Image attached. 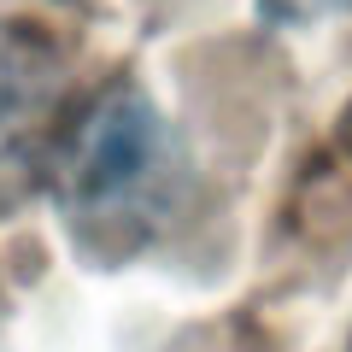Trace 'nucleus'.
I'll list each match as a JSON object with an SVG mask.
<instances>
[{
	"mask_svg": "<svg viewBox=\"0 0 352 352\" xmlns=\"http://www.w3.org/2000/svg\"><path fill=\"white\" fill-rule=\"evenodd\" d=\"M41 182L94 258H129L159 235L176 194V147L159 106L112 82L53 135Z\"/></svg>",
	"mask_w": 352,
	"mask_h": 352,
	"instance_id": "1",
	"label": "nucleus"
},
{
	"mask_svg": "<svg viewBox=\"0 0 352 352\" xmlns=\"http://www.w3.org/2000/svg\"><path fill=\"white\" fill-rule=\"evenodd\" d=\"M65 106V53L24 18H0V217L30 200Z\"/></svg>",
	"mask_w": 352,
	"mask_h": 352,
	"instance_id": "2",
	"label": "nucleus"
},
{
	"mask_svg": "<svg viewBox=\"0 0 352 352\" xmlns=\"http://www.w3.org/2000/svg\"><path fill=\"white\" fill-rule=\"evenodd\" d=\"M264 24H317V18H346L352 0H258Z\"/></svg>",
	"mask_w": 352,
	"mask_h": 352,
	"instance_id": "3",
	"label": "nucleus"
}]
</instances>
